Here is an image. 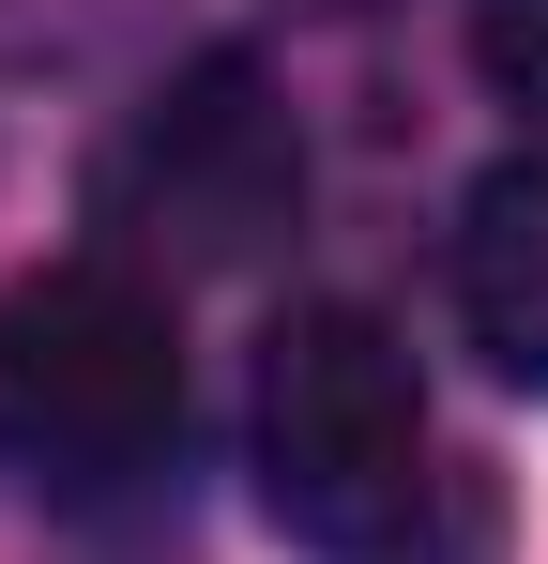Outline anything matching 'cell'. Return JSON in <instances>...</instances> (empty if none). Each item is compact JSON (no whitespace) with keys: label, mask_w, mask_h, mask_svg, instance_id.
I'll list each match as a JSON object with an SVG mask.
<instances>
[{"label":"cell","mask_w":548,"mask_h":564,"mask_svg":"<svg viewBox=\"0 0 548 564\" xmlns=\"http://www.w3.org/2000/svg\"><path fill=\"white\" fill-rule=\"evenodd\" d=\"M183 443V321L138 260H46L0 290V458L107 503Z\"/></svg>","instance_id":"1"},{"label":"cell","mask_w":548,"mask_h":564,"mask_svg":"<svg viewBox=\"0 0 548 564\" xmlns=\"http://www.w3.org/2000/svg\"><path fill=\"white\" fill-rule=\"evenodd\" d=\"M260 503L289 550L381 564L427 503V381L365 305H289L260 351Z\"/></svg>","instance_id":"2"},{"label":"cell","mask_w":548,"mask_h":564,"mask_svg":"<svg viewBox=\"0 0 548 564\" xmlns=\"http://www.w3.org/2000/svg\"><path fill=\"white\" fill-rule=\"evenodd\" d=\"M91 214L122 229L138 275L153 260L168 275H244L274 229L305 214V122H289V93H274L244 46H213V62H183L168 93L107 138Z\"/></svg>","instance_id":"3"},{"label":"cell","mask_w":548,"mask_h":564,"mask_svg":"<svg viewBox=\"0 0 548 564\" xmlns=\"http://www.w3.org/2000/svg\"><path fill=\"white\" fill-rule=\"evenodd\" d=\"M457 336L503 381H548V153H503L457 198Z\"/></svg>","instance_id":"4"},{"label":"cell","mask_w":548,"mask_h":564,"mask_svg":"<svg viewBox=\"0 0 548 564\" xmlns=\"http://www.w3.org/2000/svg\"><path fill=\"white\" fill-rule=\"evenodd\" d=\"M472 62L503 107H548V0H472Z\"/></svg>","instance_id":"5"},{"label":"cell","mask_w":548,"mask_h":564,"mask_svg":"<svg viewBox=\"0 0 548 564\" xmlns=\"http://www.w3.org/2000/svg\"><path fill=\"white\" fill-rule=\"evenodd\" d=\"M122 0H0V62H62V46H91Z\"/></svg>","instance_id":"6"}]
</instances>
